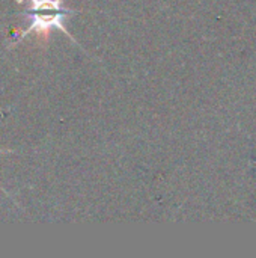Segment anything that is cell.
Wrapping results in <instances>:
<instances>
[{
	"label": "cell",
	"instance_id": "7a4b0ae2",
	"mask_svg": "<svg viewBox=\"0 0 256 258\" xmlns=\"http://www.w3.org/2000/svg\"><path fill=\"white\" fill-rule=\"evenodd\" d=\"M0 153H12L11 150H0Z\"/></svg>",
	"mask_w": 256,
	"mask_h": 258
},
{
	"label": "cell",
	"instance_id": "6da1fadb",
	"mask_svg": "<svg viewBox=\"0 0 256 258\" xmlns=\"http://www.w3.org/2000/svg\"><path fill=\"white\" fill-rule=\"evenodd\" d=\"M63 2L65 0H30V8L20 12V15H26L27 18H30V26L21 32L15 44L21 42L23 38L30 33H36L38 36H42L44 41H47L51 29L63 32L72 42L77 44V41L72 38L65 26L66 17L77 14V11L65 8Z\"/></svg>",
	"mask_w": 256,
	"mask_h": 258
}]
</instances>
